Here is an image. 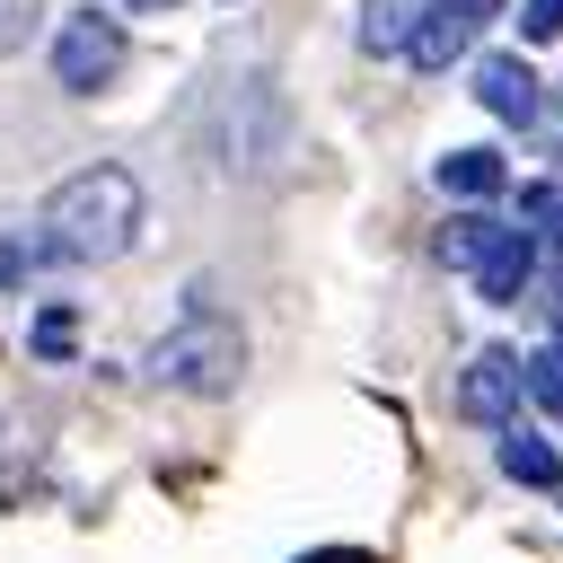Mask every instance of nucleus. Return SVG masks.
Wrapping results in <instances>:
<instances>
[{"label":"nucleus","mask_w":563,"mask_h":563,"mask_svg":"<svg viewBox=\"0 0 563 563\" xmlns=\"http://www.w3.org/2000/svg\"><path fill=\"white\" fill-rule=\"evenodd\" d=\"M484 238H493V220H484V211H466V220H449V229H440V255H449V264H475V246H484Z\"/></svg>","instance_id":"nucleus-13"},{"label":"nucleus","mask_w":563,"mask_h":563,"mask_svg":"<svg viewBox=\"0 0 563 563\" xmlns=\"http://www.w3.org/2000/svg\"><path fill=\"white\" fill-rule=\"evenodd\" d=\"M519 396H537V405L563 422V361H554V352H519Z\"/></svg>","instance_id":"nucleus-11"},{"label":"nucleus","mask_w":563,"mask_h":563,"mask_svg":"<svg viewBox=\"0 0 563 563\" xmlns=\"http://www.w3.org/2000/svg\"><path fill=\"white\" fill-rule=\"evenodd\" d=\"M35 264H44V255H35V238H26V229H0V290H9V282H26Z\"/></svg>","instance_id":"nucleus-14"},{"label":"nucleus","mask_w":563,"mask_h":563,"mask_svg":"<svg viewBox=\"0 0 563 563\" xmlns=\"http://www.w3.org/2000/svg\"><path fill=\"white\" fill-rule=\"evenodd\" d=\"M132 9H176V0H132Z\"/></svg>","instance_id":"nucleus-20"},{"label":"nucleus","mask_w":563,"mask_h":563,"mask_svg":"<svg viewBox=\"0 0 563 563\" xmlns=\"http://www.w3.org/2000/svg\"><path fill=\"white\" fill-rule=\"evenodd\" d=\"M501 0H422V18H413V35H405V53H413V70H449L475 35H484V18H493Z\"/></svg>","instance_id":"nucleus-4"},{"label":"nucleus","mask_w":563,"mask_h":563,"mask_svg":"<svg viewBox=\"0 0 563 563\" xmlns=\"http://www.w3.org/2000/svg\"><path fill=\"white\" fill-rule=\"evenodd\" d=\"M70 334H79V317H70V308H44L26 343H35V361H70Z\"/></svg>","instance_id":"nucleus-12"},{"label":"nucleus","mask_w":563,"mask_h":563,"mask_svg":"<svg viewBox=\"0 0 563 563\" xmlns=\"http://www.w3.org/2000/svg\"><path fill=\"white\" fill-rule=\"evenodd\" d=\"M475 106H484V114H501V123H537L545 88H537L528 53H484V62H475Z\"/></svg>","instance_id":"nucleus-7"},{"label":"nucleus","mask_w":563,"mask_h":563,"mask_svg":"<svg viewBox=\"0 0 563 563\" xmlns=\"http://www.w3.org/2000/svg\"><path fill=\"white\" fill-rule=\"evenodd\" d=\"M457 413L484 422V431H501L519 413V352H475L466 378H457Z\"/></svg>","instance_id":"nucleus-6"},{"label":"nucleus","mask_w":563,"mask_h":563,"mask_svg":"<svg viewBox=\"0 0 563 563\" xmlns=\"http://www.w3.org/2000/svg\"><path fill=\"white\" fill-rule=\"evenodd\" d=\"M35 18H44V0H0V53H18L35 35Z\"/></svg>","instance_id":"nucleus-15"},{"label":"nucleus","mask_w":563,"mask_h":563,"mask_svg":"<svg viewBox=\"0 0 563 563\" xmlns=\"http://www.w3.org/2000/svg\"><path fill=\"white\" fill-rule=\"evenodd\" d=\"M132 238H141V185H132V167H79L35 211V255L44 264H114Z\"/></svg>","instance_id":"nucleus-1"},{"label":"nucleus","mask_w":563,"mask_h":563,"mask_svg":"<svg viewBox=\"0 0 563 563\" xmlns=\"http://www.w3.org/2000/svg\"><path fill=\"white\" fill-rule=\"evenodd\" d=\"M537 132H545V150H563V97H554V106H537Z\"/></svg>","instance_id":"nucleus-17"},{"label":"nucleus","mask_w":563,"mask_h":563,"mask_svg":"<svg viewBox=\"0 0 563 563\" xmlns=\"http://www.w3.org/2000/svg\"><path fill=\"white\" fill-rule=\"evenodd\" d=\"M413 18H422V0H369L361 9V53H405Z\"/></svg>","instance_id":"nucleus-10"},{"label":"nucleus","mask_w":563,"mask_h":563,"mask_svg":"<svg viewBox=\"0 0 563 563\" xmlns=\"http://www.w3.org/2000/svg\"><path fill=\"white\" fill-rule=\"evenodd\" d=\"M501 150H449L440 158V194H457V202H493L501 194Z\"/></svg>","instance_id":"nucleus-8"},{"label":"nucleus","mask_w":563,"mask_h":563,"mask_svg":"<svg viewBox=\"0 0 563 563\" xmlns=\"http://www.w3.org/2000/svg\"><path fill=\"white\" fill-rule=\"evenodd\" d=\"M519 35H528V44L563 35V0H519Z\"/></svg>","instance_id":"nucleus-16"},{"label":"nucleus","mask_w":563,"mask_h":563,"mask_svg":"<svg viewBox=\"0 0 563 563\" xmlns=\"http://www.w3.org/2000/svg\"><path fill=\"white\" fill-rule=\"evenodd\" d=\"M238 369H246V334L229 317H211V308H194L185 325H167L150 343V378L158 387H185V396H229Z\"/></svg>","instance_id":"nucleus-2"},{"label":"nucleus","mask_w":563,"mask_h":563,"mask_svg":"<svg viewBox=\"0 0 563 563\" xmlns=\"http://www.w3.org/2000/svg\"><path fill=\"white\" fill-rule=\"evenodd\" d=\"M466 273H475V290H484L493 308H510V299L537 282V229H519V220H493V238L475 246V264H466Z\"/></svg>","instance_id":"nucleus-5"},{"label":"nucleus","mask_w":563,"mask_h":563,"mask_svg":"<svg viewBox=\"0 0 563 563\" xmlns=\"http://www.w3.org/2000/svg\"><path fill=\"white\" fill-rule=\"evenodd\" d=\"M123 70V26L106 18V9H79L62 35H53V79L70 88V97H88V88H106Z\"/></svg>","instance_id":"nucleus-3"},{"label":"nucleus","mask_w":563,"mask_h":563,"mask_svg":"<svg viewBox=\"0 0 563 563\" xmlns=\"http://www.w3.org/2000/svg\"><path fill=\"white\" fill-rule=\"evenodd\" d=\"M545 352H554V361H563V317H554V343H545Z\"/></svg>","instance_id":"nucleus-19"},{"label":"nucleus","mask_w":563,"mask_h":563,"mask_svg":"<svg viewBox=\"0 0 563 563\" xmlns=\"http://www.w3.org/2000/svg\"><path fill=\"white\" fill-rule=\"evenodd\" d=\"M299 563H378V554H361V545H325V554H299Z\"/></svg>","instance_id":"nucleus-18"},{"label":"nucleus","mask_w":563,"mask_h":563,"mask_svg":"<svg viewBox=\"0 0 563 563\" xmlns=\"http://www.w3.org/2000/svg\"><path fill=\"white\" fill-rule=\"evenodd\" d=\"M501 475H510V484H563V457H554L537 431H501Z\"/></svg>","instance_id":"nucleus-9"}]
</instances>
